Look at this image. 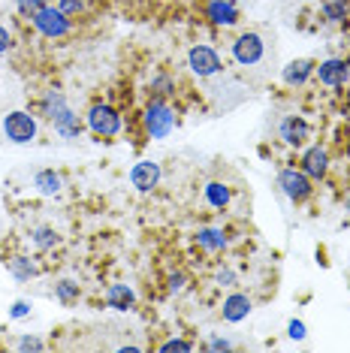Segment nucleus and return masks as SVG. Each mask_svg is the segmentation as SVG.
<instances>
[{
	"label": "nucleus",
	"mask_w": 350,
	"mask_h": 353,
	"mask_svg": "<svg viewBox=\"0 0 350 353\" xmlns=\"http://www.w3.org/2000/svg\"><path fill=\"white\" fill-rule=\"evenodd\" d=\"M278 133H281V139L287 142V145L293 148H302L308 139H311V127H308L305 118H299V115H287L281 121V127H278Z\"/></svg>",
	"instance_id": "obj_9"
},
{
	"label": "nucleus",
	"mask_w": 350,
	"mask_h": 353,
	"mask_svg": "<svg viewBox=\"0 0 350 353\" xmlns=\"http://www.w3.org/2000/svg\"><path fill=\"white\" fill-rule=\"evenodd\" d=\"M278 184H281V190L293 199V203H305V199L311 196V181H308V175L299 172V170H281Z\"/></svg>",
	"instance_id": "obj_8"
},
{
	"label": "nucleus",
	"mask_w": 350,
	"mask_h": 353,
	"mask_svg": "<svg viewBox=\"0 0 350 353\" xmlns=\"http://www.w3.org/2000/svg\"><path fill=\"white\" fill-rule=\"evenodd\" d=\"M290 339H305V326H302V320H290Z\"/></svg>",
	"instance_id": "obj_29"
},
{
	"label": "nucleus",
	"mask_w": 350,
	"mask_h": 353,
	"mask_svg": "<svg viewBox=\"0 0 350 353\" xmlns=\"http://www.w3.org/2000/svg\"><path fill=\"white\" fill-rule=\"evenodd\" d=\"M34 188H37L43 196H54V194H61V175H58V172H52V170L37 172Z\"/></svg>",
	"instance_id": "obj_18"
},
{
	"label": "nucleus",
	"mask_w": 350,
	"mask_h": 353,
	"mask_svg": "<svg viewBox=\"0 0 350 353\" xmlns=\"http://www.w3.org/2000/svg\"><path fill=\"white\" fill-rule=\"evenodd\" d=\"M262 54H266V43H262L260 34H242L233 43V58L242 63V67H254V63L262 61Z\"/></svg>",
	"instance_id": "obj_6"
},
{
	"label": "nucleus",
	"mask_w": 350,
	"mask_h": 353,
	"mask_svg": "<svg viewBox=\"0 0 350 353\" xmlns=\"http://www.w3.org/2000/svg\"><path fill=\"white\" fill-rule=\"evenodd\" d=\"M314 70H317V79H320L323 85H329V88H338V85H344L350 79V67H347V61H341V58H329V61H323L320 67H314Z\"/></svg>",
	"instance_id": "obj_10"
},
{
	"label": "nucleus",
	"mask_w": 350,
	"mask_h": 353,
	"mask_svg": "<svg viewBox=\"0 0 350 353\" xmlns=\"http://www.w3.org/2000/svg\"><path fill=\"white\" fill-rule=\"evenodd\" d=\"M196 242H200L205 251H224V248H227V236L220 230H200V232H196Z\"/></svg>",
	"instance_id": "obj_19"
},
{
	"label": "nucleus",
	"mask_w": 350,
	"mask_h": 353,
	"mask_svg": "<svg viewBox=\"0 0 350 353\" xmlns=\"http://www.w3.org/2000/svg\"><path fill=\"white\" fill-rule=\"evenodd\" d=\"M58 10H61L63 15H73V12L82 10V0H61V6H58Z\"/></svg>",
	"instance_id": "obj_26"
},
{
	"label": "nucleus",
	"mask_w": 350,
	"mask_h": 353,
	"mask_svg": "<svg viewBox=\"0 0 350 353\" xmlns=\"http://www.w3.org/2000/svg\"><path fill=\"white\" fill-rule=\"evenodd\" d=\"M323 15L329 21H344L347 3H344V0H326V3H323Z\"/></svg>",
	"instance_id": "obj_21"
},
{
	"label": "nucleus",
	"mask_w": 350,
	"mask_h": 353,
	"mask_svg": "<svg viewBox=\"0 0 350 353\" xmlns=\"http://www.w3.org/2000/svg\"><path fill=\"white\" fill-rule=\"evenodd\" d=\"M43 112L52 118L54 130H58L61 136H79V130H82V124H79V118L70 112L67 100H63L61 91H49L43 100Z\"/></svg>",
	"instance_id": "obj_1"
},
{
	"label": "nucleus",
	"mask_w": 350,
	"mask_h": 353,
	"mask_svg": "<svg viewBox=\"0 0 350 353\" xmlns=\"http://www.w3.org/2000/svg\"><path fill=\"white\" fill-rule=\"evenodd\" d=\"M34 245L37 248H54V245H58V232L49 230V227L34 230Z\"/></svg>",
	"instance_id": "obj_22"
},
{
	"label": "nucleus",
	"mask_w": 350,
	"mask_h": 353,
	"mask_svg": "<svg viewBox=\"0 0 350 353\" xmlns=\"http://www.w3.org/2000/svg\"><path fill=\"white\" fill-rule=\"evenodd\" d=\"M88 127H91V133L109 139V136H115L118 130H121V115H118L112 106H103V103H97V106L88 112Z\"/></svg>",
	"instance_id": "obj_5"
},
{
	"label": "nucleus",
	"mask_w": 350,
	"mask_h": 353,
	"mask_svg": "<svg viewBox=\"0 0 350 353\" xmlns=\"http://www.w3.org/2000/svg\"><path fill=\"white\" fill-rule=\"evenodd\" d=\"M3 136L15 145H25V142H34L37 139V121L28 115V112H10L3 118Z\"/></svg>",
	"instance_id": "obj_2"
},
{
	"label": "nucleus",
	"mask_w": 350,
	"mask_h": 353,
	"mask_svg": "<svg viewBox=\"0 0 350 353\" xmlns=\"http://www.w3.org/2000/svg\"><path fill=\"white\" fill-rule=\"evenodd\" d=\"M161 350H163V353H172V350H181V353H187V350H194V344H187V341H178V339H172V341H166Z\"/></svg>",
	"instance_id": "obj_25"
},
{
	"label": "nucleus",
	"mask_w": 350,
	"mask_h": 353,
	"mask_svg": "<svg viewBox=\"0 0 350 353\" xmlns=\"http://www.w3.org/2000/svg\"><path fill=\"white\" fill-rule=\"evenodd\" d=\"M106 302H109V308L127 311L133 302H136V296H133V290H130V287H127V284H115V287H109Z\"/></svg>",
	"instance_id": "obj_17"
},
{
	"label": "nucleus",
	"mask_w": 350,
	"mask_h": 353,
	"mask_svg": "<svg viewBox=\"0 0 350 353\" xmlns=\"http://www.w3.org/2000/svg\"><path fill=\"white\" fill-rule=\"evenodd\" d=\"M130 181H133V188L145 194V190L157 188V181H161V166H157V163H151V160H142V163L133 166Z\"/></svg>",
	"instance_id": "obj_11"
},
{
	"label": "nucleus",
	"mask_w": 350,
	"mask_h": 353,
	"mask_svg": "<svg viewBox=\"0 0 350 353\" xmlns=\"http://www.w3.org/2000/svg\"><path fill=\"white\" fill-rule=\"evenodd\" d=\"M172 290H181V287H185V275H172Z\"/></svg>",
	"instance_id": "obj_33"
},
{
	"label": "nucleus",
	"mask_w": 350,
	"mask_h": 353,
	"mask_svg": "<svg viewBox=\"0 0 350 353\" xmlns=\"http://www.w3.org/2000/svg\"><path fill=\"white\" fill-rule=\"evenodd\" d=\"M187 67L194 70L200 79H209L220 70V58L212 46H194V49L187 52Z\"/></svg>",
	"instance_id": "obj_7"
},
{
	"label": "nucleus",
	"mask_w": 350,
	"mask_h": 353,
	"mask_svg": "<svg viewBox=\"0 0 350 353\" xmlns=\"http://www.w3.org/2000/svg\"><path fill=\"white\" fill-rule=\"evenodd\" d=\"M314 73V63L311 61H293V63H287L284 67V82H287L290 88H296V85H305V79Z\"/></svg>",
	"instance_id": "obj_15"
},
{
	"label": "nucleus",
	"mask_w": 350,
	"mask_h": 353,
	"mask_svg": "<svg viewBox=\"0 0 350 353\" xmlns=\"http://www.w3.org/2000/svg\"><path fill=\"white\" fill-rule=\"evenodd\" d=\"M326 170H329V157H326V151L320 145L308 148L305 157H302V172L311 175V179H323Z\"/></svg>",
	"instance_id": "obj_12"
},
{
	"label": "nucleus",
	"mask_w": 350,
	"mask_h": 353,
	"mask_svg": "<svg viewBox=\"0 0 350 353\" xmlns=\"http://www.w3.org/2000/svg\"><path fill=\"white\" fill-rule=\"evenodd\" d=\"M218 284L233 287V284H236V272H233V269H220V272H218Z\"/></svg>",
	"instance_id": "obj_28"
},
{
	"label": "nucleus",
	"mask_w": 350,
	"mask_h": 353,
	"mask_svg": "<svg viewBox=\"0 0 350 353\" xmlns=\"http://www.w3.org/2000/svg\"><path fill=\"white\" fill-rule=\"evenodd\" d=\"M145 127L154 139H163V136H169L172 127H175V112L166 106L163 100H154L145 109Z\"/></svg>",
	"instance_id": "obj_4"
},
{
	"label": "nucleus",
	"mask_w": 350,
	"mask_h": 353,
	"mask_svg": "<svg viewBox=\"0 0 350 353\" xmlns=\"http://www.w3.org/2000/svg\"><path fill=\"white\" fill-rule=\"evenodd\" d=\"M205 203H209L212 208H229V203H233L229 188L224 181H209L205 184Z\"/></svg>",
	"instance_id": "obj_16"
},
{
	"label": "nucleus",
	"mask_w": 350,
	"mask_h": 353,
	"mask_svg": "<svg viewBox=\"0 0 350 353\" xmlns=\"http://www.w3.org/2000/svg\"><path fill=\"white\" fill-rule=\"evenodd\" d=\"M205 12H209V19L214 21V25H224V28L238 21V6L233 3V0H212Z\"/></svg>",
	"instance_id": "obj_14"
},
{
	"label": "nucleus",
	"mask_w": 350,
	"mask_h": 353,
	"mask_svg": "<svg viewBox=\"0 0 350 353\" xmlns=\"http://www.w3.org/2000/svg\"><path fill=\"white\" fill-rule=\"evenodd\" d=\"M43 6H45V0H19V12L25 15V19H34Z\"/></svg>",
	"instance_id": "obj_24"
},
{
	"label": "nucleus",
	"mask_w": 350,
	"mask_h": 353,
	"mask_svg": "<svg viewBox=\"0 0 350 353\" xmlns=\"http://www.w3.org/2000/svg\"><path fill=\"white\" fill-rule=\"evenodd\" d=\"M19 350H43V341L34 339V335H28V339L19 341Z\"/></svg>",
	"instance_id": "obj_27"
},
{
	"label": "nucleus",
	"mask_w": 350,
	"mask_h": 353,
	"mask_svg": "<svg viewBox=\"0 0 350 353\" xmlns=\"http://www.w3.org/2000/svg\"><path fill=\"white\" fill-rule=\"evenodd\" d=\"M6 49H10V30L0 25V54H3Z\"/></svg>",
	"instance_id": "obj_30"
},
{
	"label": "nucleus",
	"mask_w": 350,
	"mask_h": 353,
	"mask_svg": "<svg viewBox=\"0 0 350 353\" xmlns=\"http://www.w3.org/2000/svg\"><path fill=\"white\" fill-rule=\"evenodd\" d=\"M54 293H58V299H61V302H73L76 296H79V284H73V281H61L58 290H54Z\"/></svg>",
	"instance_id": "obj_23"
},
{
	"label": "nucleus",
	"mask_w": 350,
	"mask_h": 353,
	"mask_svg": "<svg viewBox=\"0 0 350 353\" xmlns=\"http://www.w3.org/2000/svg\"><path fill=\"white\" fill-rule=\"evenodd\" d=\"M344 208H347V212H350V194H347V199H344Z\"/></svg>",
	"instance_id": "obj_34"
},
{
	"label": "nucleus",
	"mask_w": 350,
	"mask_h": 353,
	"mask_svg": "<svg viewBox=\"0 0 350 353\" xmlns=\"http://www.w3.org/2000/svg\"><path fill=\"white\" fill-rule=\"evenodd\" d=\"M209 347H212V350H229V341H227V339H214Z\"/></svg>",
	"instance_id": "obj_32"
},
{
	"label": "nucleus",
	"mask_w": 350,
	"mask_h": 353,
	"mask_svg": "<svg viewBox=\"0 0 350 353\" xmlns=\"http://www.w3.org/2000/svg\"><path fill=\"white\" fill-rule=\"evenodd\" d=\"M34 28L49 39L67 37L70 34V15H63L61 10H54V6H43V10L34 15Z\"/></svg>",
	"instance_id": "obj_3"
},
{
	"label": "nucleus",
	"mask_w": 350,
	"mask_h": 353,
	"mask_svg": "<svg viewBox=\"0 0 350 353\" xmlns=\"http://www.w3.org/2000/svg\"><path fill=\"white\" fill-rule=\"evenodd\" d=\"M28 311H30L28 302H15V305H12V317H25Z\"/></svg>",
	"instance_id": "obj_31"
},
{
	"label": "nucleus",
	"mask_w": 350,
	"mask_h": 353,
	"mask_svg": "<svg viewBox=\"0 0 350 353\" xmlns=\"http://www.w3.org/2000/svg\"><path fill=\"white\" fill-rule=\"evenodd\" d=\"M10 272H12V275L19 278V281H28V278L37 275V266L28 260V256H12V260H10Z\"/></svg>",
	"instance_id": "obj_20"
},
{
	"label": "nucleus",
	"mask_w": 350,
	"mask_h": 353,
	"mask_svg": "<svg viewBox=\"0 0 350 353\" xmlns=\"http://www.w3.org/2000/svg\"><path fill=\"white\" fill-rule=\"evenodd\" d=\"M220 314H224L227 323H238V320H245L251 314V299L242 293H233L224 299V308H220Z\"/></svg>",
	"instance_id": "obj_13"
}]
</instances>
